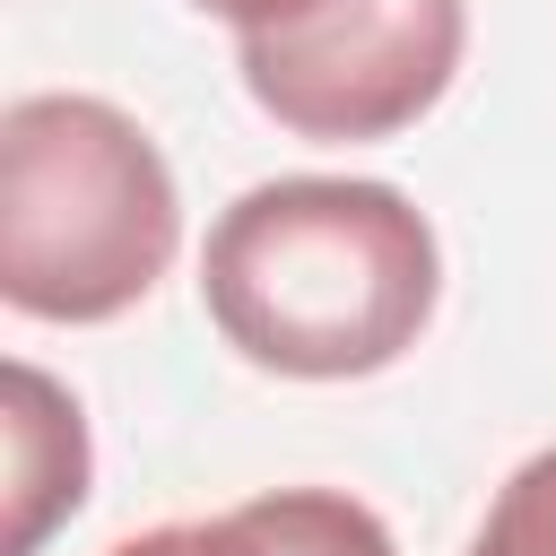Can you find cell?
Instances as JSON below:
<instances>
[{"instance_id":"cell-1","label":"cell","mask_w":556,"mask_h":556,"mask_svg":"<svg viewBox=\"0 0 556 556\" xmlns=\"http://www.w3.org/2000/svg\"><path fill=\"white\" fill-rule=\"evenodd\" d=\"M443 287L426 208L356 174L252 182L200 252V295L226 348L295 382H356L417 348Z\"/></svg>"},{"instance_id":"cell-2","label":"cell","mask_w":556,"mask_h":556,"mask_svg":"<svg viewBox=\"0 0 556 556\" xmlns=\"http://www.w3.org/2000/svg\"><path fill=\"white\" fill-rule=\"evenodd\" d=\"M182 243L156 139L104 96H17L0 113V295L35 321L130 313Z\"/></svg>"},{"instance_id":"cell-3","label":"cell","mask_w":556,"mask_h":556,"mask_svg":"<svg viewBox=\"0 0 556 556\" xmlns=\"http://www.w3.org/2000/svg\"><path fill=\"white\" fill-rule=\"evenodd\" d=\"M460 0H313L287 26L235 35V70L278 130L356 148L434 113L460 70Z\"/></svg>"},{"instance_id":"cell-4","label":"cell","mask_w":556,"mask_h":556,"mask_svg":"<svg viewBox=\"0 0 556 556\" xmlns=\"http://www.w3.org/2000/svg\"><path fill=\"white\" fill-rule=\"evenodd\" d=\"M104 556H391V530L374 504H356L339 486H278V495H252L217 521L139 530Z\"/></svg>"},{"instance_id":"cell-5","label":"cell","mask_w":556,"mask_h":556,"mask_svg":"<svg viewBox=\"0 0 556 556\" xmlns=\"http://www.w3.org/2000/svg\"><path fill=\"white\" fill-rule=\"evenodd\" d=\"M78 495H87L78 400H61L35 365H9V547L0 556H35L43 530L78 513Z\"/></svg>"},{"instance_id":"cell-6","label":"cell","mask_w":556,"mask_h":556,"mask_svg":"<svg viewBox=\"0 0 556 556\" xmlns=\"http://www.w3.org/2000/svg\"><path fill=\"white\" fill-rule=\"evenodd\" d=\"M469 556H556V452L521 460L504 478V495L486 504Z\"/></svg>"},{"instance_id":"cell-7","label":"cell","mask_w":556,"mask_h":556,"mask_svg":"<svg viewBox=\"0 0 556 556\" xmlns=\"http://www.w3.org/2000/svg\"><path fill=\"white\" fill-rule=\"evenodd\" d=\"M191 9L226 17L235 35H261V26H287V17H295V9H313V0H191Z\"/></svg>"}]
</instances>
